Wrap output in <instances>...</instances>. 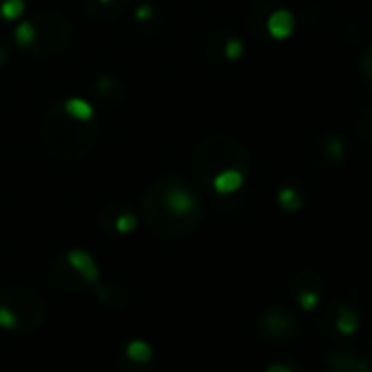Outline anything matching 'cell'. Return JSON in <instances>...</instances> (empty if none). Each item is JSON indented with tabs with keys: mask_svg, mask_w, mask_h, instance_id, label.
<instances>
[{
	"mask_svg": "<svg viewBox=\"0 0 372 372\" xmlns=\"http://www.w3.org/2000/svg\"><path fill=\"white\" fill-rule=\"evenodd\" d=\"M211 42H213L215 57H223V59H228V62H234V59H239L243 55V40L236 33H226L223 38L213 35Z\"/></svg>",
	"mask_w": 372,
	"mask_h": 372,
	"instance_id": "13",
	"label": "cell"
},
{
	"mask_svg": "<svg viewBox=\"0 0 372 372\" xmlns=\"http://www.w3.org/2000/svg\"><path fill=\"white\" fill-rule=\"evenodd\" d=\"M66 257L70 259V263L77 267V270L86 276V280L90 282V285L95 287L97 282H99V267H97V263H95V259L88 254L86 250H79V248H74V250H70V252H66Z\"/></svg>",
	"mask_w": 372,
	"mask_h": 372,
	"instance_id": "14",
	"label": "cell"
},
{
	"mask_svg": "<svg viewBox=\"0 0 372 372\" xmlns=\"http://www.w3.org/2000/svg\"><path fill=\"white\" fill-rule=\"evenodd\" d=\"M339 38L341 42H346V44H359L364 40V26L359 22H355V20H348L339 26Z\"/></svg>",
	"mask_w": 372,
	"mask_h": 372,
	"instance_id": "20",
	"label": "cell"
},
{
	"mask_svg": "<svg viewBox=\"0 0 372 372\" xmlns=\"http://www.w3.org/2000/svg\"><path fill=\"white\" fill-rule=\"evenodd\" d=\"M16 42L33 57H55L70 47L72 26L62 13L38 11L16 26Z\"/></svg>",
	"mask_w": 372,
	"mask_h": 372,
	"instance_id": "4",
	"label": "cell"
},
{
	"mask_svg": "<svg viewBox=\"0 0 372 372\" xmlns=\"http://www.w3.org/2000/svg\"><path fill=\"white\" fill-rule=\"evenodd\" d=\"M293 26H296V20L291 16V11H287L285 7L278 5V7L272 9V13L265 20V33L272 35L274 40H285V38L291 35Z\"/></svg>",
	"mask_w": 372,
	"mask_h": 372,
	"instance_id": "11",
	"label": "cell"
},
{
	"mask_svg": "<svg viewBox=\"0 0 372 372\" xmlns=\"http://www.w3.org/2000/svg\"><path fill=\"white\" fill-rule=\"evenodd\" d=\"M24 11V0H0V18L18 20Z\"/></svg>",
	"mask_w": 372,
	"mask_h": 372,
	"instance_id": "21",
	"label": "cell"
},
{
	"mask_svg": "<svg viewBox=\"0 0 372 372\" xmlns=\"http://www.w3.org/2000/svg\"><path fill=\"white\" fill-rule=\"evenodd\" d=\"M191 169L200 184L211 188L217 177L228 171H241L248 175L250 156L245 147L228 134H211V136H204L193 149Z\"/></svg>",
	"mask_w": 372,
	"mask_h": 372,
	"instance_id": "3",
	"label": "cell"
},
{
	"mask_svg": "<svg viewBox=\"0 0 372 372\" xmlns=\"http://www.w3.org/2000/svg\"><path fill=\"white\" fill-rule=\"evenodd\" d=\"M125 5H127V0H86L88 11L99 20L118 16V13L125 9Z\"/></svg>",
	"mask_w": 372,
	"mask_h": 372,
	"instance_id": "15",
	"label": "cell"
},
{
	"mask_svg": "<svg viewBox=\"0 0 372 372\" xmlns=\"http://www.w3.org/2000/svg\"><path fill=\"white\" fill-rule=\"evenodd\" d=\"M49 278L53 285H57L64 291H70V293H79V291H86L88 287H92L90 282L86 280V276L70 263V259L66 254L57 257L49 265Z\"/></svg>",
	"mask_w": 372,
	"mask_h": 372,
	"instance_id": "8",
	"label": "cell"
},
{
	"mask_svg": "<svg viewBox=\"0 0 372 372\" xmlns=\"http://www.w3.org/2000/svg\"><path fill=\"white\" fill-rule=\"evenodd\" d=\"M324 372H372V366L348 353H329L324 357Z\"/></svg>",
	"mask_w": 372,
	"mask_h": 372,
	"instance_id": "12",
	"label": "cell"
},
{
	"mask_svg": "<svg viewBox=\"0 0 372 372\" xmlns=\"http://www.w3.org/2000/svg\"><path fill=\"white\" fill-rule=\"evenodd\" d=\"M355 134L366 143H372V106L357 112L355 116Z\"/></svg>",
	"mask_w": 372,
	"mask_h": 372,
	"instance_id": "18",
	"label": "cell"
},
{
	"mask_svg": "<svg viewBox=\"0 0 372 372\" xmlns=\"http://www.w3.org/2000/svg\"><path fill=\"white\" fill-rule=\"evenodd\" d=\"M344 156H346L344 143L335 136H322L309 149V165L318 171H324V169L339 165V162L344 160Z\"/></svg>",
	"mask_w": 372,
	"mask_h": 372,
	"instance_id": "10",
	"label": "cell"
},
{
	"mask_svg": "<svg viewBox=\"0 0 372 372\" xmlns=\"http://www.w3.org/2000/svg\"><path fill=\"white\" fill-rule=\"evenodd\" d=\"M265 372H291V370H289V366H287V364H280V362H278V364H272V366L267 368Z\"/></svg>",
	"mask_w": 372,
	"mask_h": 372,
	"instance_id": "24",
	"label": "cell"
},
{
	"mask_svg": "<svg viewBox=\"0 0 372 372\" xmlns=\"http://www.w3.org/2000/svg\"><path fill=\"white\" fill-rule=\"evenodd\" d=\"M138 217L162 239H182L200 228L204 204L186 177L167 173L145 186Z\"/></svg>",
	"mask_w": 372,
	"mask_h": 372,
	"instance_id": "1",
	"label": "cell"
},
{
	"mask_svg": "<svg viewBox=\"0 0 372 372\" xmlns=\"http://www.w3.org/2000/svg\"><path fill=\"white\" fill-rule=\"evenodd\" d=\"M47 309L42 298L29 287H7L0 291V329L31 333L40 329Z\"/></svg>",
	"mask_w": 372,
	"mask_h": 372,
	"instance_id": "5",
	"label": "cell"
},
{
	"mask_svg": "<svg viewBox=\"0 0 372 372\" xmlns=\"http://www.w3.org/2000/svg\"><path fill=\"white\" fill-rule=\"evenodd\" d=\"M359 326V314L353 305H339L337 307V316H335V329L341 335H353Z\"/></svg>",
	"mask_w": 372,
	"mask_h": 372,
	"instance_id": "16",
	"label": "cell"
},
{
	"mask_svg": "<svg viewBox=\"0 0 372 372\" xmlns=\"http://www.w3.org/2000/svg\"><path fill=\"white\" fill-rule=\"evenodd\" d=\"M125 355H127V359L134 362V364H149V362H152V357H154V350H152V346L147 344V341L134 339V341H129V344H127Z\"/></svg>",
	"mask_w": 372,
	"mask_h": 372,
	"instance_id": "17",
	"label": "cell"
},
{
	"mask_svg": "<svg viewBox=\"0 0 372 372\" xmlns=\"http://www.w3.org/2000/svg\"><path fill=\"white\" fill-rule=\"evenodd\" d=\"M99 221H101L103 230L114 232V234H129V232H134L138 228L140 217L134 213L127 204L112 202L101 211Z\"/></svg>",
	"mask_w": 372,
	"mask_h": 372,
	"instance_id": "9",
	"label": "cell"
},
{
	"mask_svg": "<svg viewBox=\"0 0 372 372\" xmlns=\"http://www.w3.org/2000/svg\"><path fill=\"white\" fill-rule=\"evenodd\" d=\"M152 7H149V5H140L138 9H136V18L143 22V20H149V18H152Z\"/></svg>",
	"mask_w": 372,
	"mask_h": 372,
	"instance_id": "23",
	"label": "cell"
},
{
	"mask_svg": "<svg viewBox=\"0 0 372 372\" xmlns=\"http://www.w3.org/2000/svg\"><path fill=\"white\" fill-rule=\"evenodd\" d=\"M278 206L282 208V211H287V213L300 211V208H302L300 193H298L296 188H291V186L280 188V191H278Z\"/></svg>",
	"mask_w": 372,
	"mask_h": 372,
	"instance_id": "19",
	"label": "cell"
},
{
	"mask_svg": "<svg viewBox=\"0 0 372 372\" xmlns=\"http://www.w3.org/2000/svg\"><path fill=\"white\" fill-rule=\"evenodd\" d=\"M359 77L368 90H372V44L359 57Z\"/></svg>",
	"mask_w": 372,
	"mask_h": 372,
	"instance_id": "22",
	"label": "cell"
},
{
	"mask_svg": "<svg viewBox=\"0 0 372 372\" xmlns=\"http://www.w3.org/2000/svg\"><path fill=\"white\" fill-rule=\"evenodd\" d=\"M99 125L90 103L81 97L55 101L40 121V143L55 162H79L95 147Z\"/></svg>",
	"mask_w": 372,
	"mask_h": 372,
	"instance_id": "2",
	"label": "cell"
},
{
	"mask_svg": "<svg viewBox=\"0 0 372 372\" xmlns=\"http://www.w3.org/2000/svg\"><path fill=\"white\" fill-rule=\"evenodd\" d=\"M324 278L314 270H300L289 280V291L305 311H314L324 293Z\"/></svg>",
	"mask_w": 372,
	"mask_h": 372,
	"instance_id": "7",
	"label": "cell"
},
{
	"mask_svg": "<svg viewBox=\"0 0 372 372\" xmlns=\"http://www.w3.org/2000/svg\"><path fill=\"white\" fill-rule=\"evenodd\" d=\"M302 331V324L287 307H270L254 320V333L267 344H291Z\"/></svg>",
	"mask_w": 372,
	"mask_h": 372,
	"instance_id": "6",
	"label": "cell"
},
{
	"mask_svg": "<svg viewBox=\"0 0 372 372\" xmlns=\"http://www.w3.org/2000/svg\"><path fill=\"white\" fill-rule=\"evenodd\" d=\"M3 62H5V51L0 49V66H3Z\"/></svg>",
	"mask_w": 372,
	"mask_h": 372,
	"instance_id": "25",
	"label": "cell"
}]
</instances>
